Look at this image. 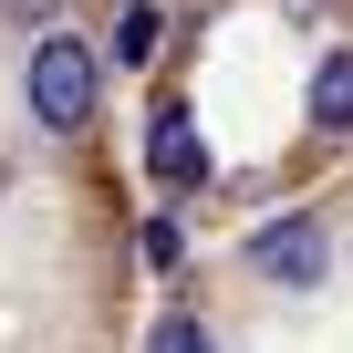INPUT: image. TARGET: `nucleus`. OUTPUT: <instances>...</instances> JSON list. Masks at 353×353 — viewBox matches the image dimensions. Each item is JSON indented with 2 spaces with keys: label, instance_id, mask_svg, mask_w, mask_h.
Wrapping results in <instances>:
<instances>
[{
  "label": "nucleus",
  "instance_id": "obj_1",
  "mask_svg": "<svg viewBox=\"0 0 353 353\" xmlns=\"http://www.w3.org/2000/svg\"><path fill=\"white\" fill-rule=\"evenodd\" d=\"M94 94H104V73H94V42L52 32V42L32 52V114L73 135V125H94Z\"/></svg>",
  "mask_w": 353,
  "mask_h": 353
},
{
  "label": "nucleus",
  "instance_id": "obj_2",
  "mask_svg": "<svg viewBox=\"0 0 353 353\" xmlns=\"http://www.w3.org/2000/svg\"><path fill=\"white\" fill-rule=\"evenodd\" d=\"M322 260H332L322 219H270V229H250V270H260V281H322Z\"/></svg>",
  "mask_w": 353,
  "mask_h": 353
},
{
  "label": "nucleus",
  "instance_id": "obj_3",
  "mask_svg": "<svg viewBox=\"0 0 353 353\" xmlns=\"http://www.w3.org/2000/svg\"><path fill=\"white\" fill-rule=\"evenodd\" d=\"M145 166L166 176V188H208V145H198V125H188V114H156V145H145Z\"/></svg>",
  "mask_w": 353,
  "mask_h": 353
},
{
  "label": "nucleus",
  "instance_id": "obj_4",
  "mask_svg": "<svg viewBox=\"0 0 353 353\" xmlns=\"http://www.w3.org/2000/svg\"><path fill=\"white\" fill-rule=\"evenodd\" d=\"M312 135H353V52H322V73H312Z\"/></svg>",
  "mask_w": 353,
  "mask_h": 353
},
{
  "label": "nucleus",
  "instance_id": "obj_5",
  "mask_svg": "<svg viewBox=\"0 0 353 353\" xmlns=\"http://www.w3.org/2000/svg\"><path fill=\"white\" fill-rule=\"evenodd\" d=\"M114 52H125V63H145V52H156V11H125V32H114Z\"/></svg>",
  "mask_w": 353,
  "mask_h": 353
},
{
  "label": "nucleus",
  "instance_id": "obj_6",
  "mask_svg": "<svg viewBox=\"0 0 353 353\" xmlns=\"http://www.w3.org/2000/svg\"><path fill=\"white\" fill-rule=\"evenodd\" d=\"M145 353H208V332H198V322H156V343H145Z\"/></svg>",
  "mask_w": 353,
  "mask_h": 353
}]
</instances>
